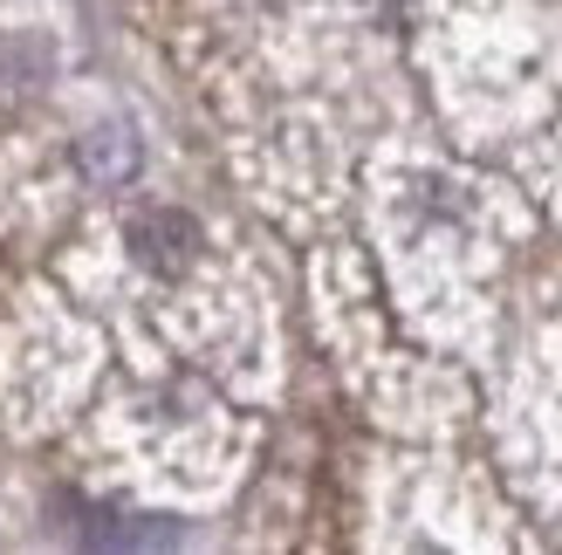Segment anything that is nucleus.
Masks as SVG:
<instances>
[{
    "label": "nucleus",
    "mask_w": 562,
    "mask_h": 555,
    "mask_svg": "<svg viewBox=\"0 0 562 555\" xmlns=\"http://www.w3.org/2000/svg\"><path fill=\"white\" fill-rule=\"evenodd\" d=\"M192 240H200V234H192V219H179V213H145V219L131 227V247H137L151 268H186Z\"/></svg>",
    "instance_id": "f257e3e1"
},
{
    "label": "nucleus",
    "mask_w": 562,
    "mask_h": 555,
    "mask_svg": "<svg viewBox=\"0 0 562 555\" xmlns=\"http://www.w3.org/2000/svg\"><path fill=\"white\" fill-rule=\"evenodd\" d=\"M90 165H97V172H117V165H124V145H117V131H103L97 145H90Z\"/></svg>",
    "instance_id": "f03ea898"
}]
</instances>
